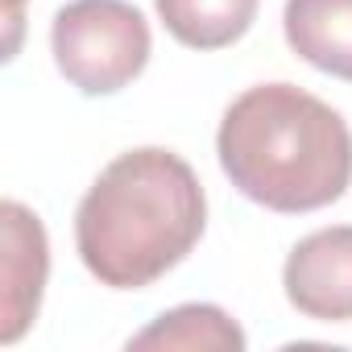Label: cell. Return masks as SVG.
Returning a JSON list of instances; mask_svg holds the SVG:
<instances>
[{
    "label": "cell",
    "instance_id": "cell-1",
    "mask_svg": "<svg viewBox=\"0 0 352 352\" xmlns=\"http://www.w3.org/2000/svg\"><path fill=\"white\" fill-rule=\"evenodd\" d=\"M208 199L199 174L170 149H129L100 170L75 212L87 274L112 290H145L204 236Z\"/></svg>",
    "mask_w": 352,
    "mask_h": 352
},
{
    "label": "cell",
    "instance_id": "cell-2",
    "mask_svg": "<svg viewBox=\"0 0 352 352\" xmlns=\"http://www.w3.org/2000/svg\"><path fill=\"white\" fill-rule=\"evenodd\" d=\"M232 187L282 216L319 212L352 183V129L319 96L294 83H261L236 96L216 133Z\"/></svg>",
    "mask_w": 352,
    "mask_h": 352
},
{
    "label": "cell",
    "instance_id": "cell-3",
    "mask_svg": "<svg viewBox=\"0 0 352 352\" xmlns=\"http://www.w3.org/2000/svg\"><path fill=\"white\" fill-rule=\"evenodd\" d=\"M54 67L83 96L129 87L149 63V25L129 0H71L50 25Z\"/></svg>",
    "mask_w": 352,
    "mask_h": 352
},
{
    "label": "cell",
    "instance_id": "cell-4",
    "mask_svg": "<svg viewBox=\"0 0 352 352\" xmlns=\"http://www.w3.org/2000/svg\"><path fill=\"white\" fill-rule=\"evenodd\" d=\"M286 298L298 315L319 323L352 319V224L302 236L282 270Z\"/></svg>",
    "mask_w": 352,
    "mask_h": 352
},
{
    "label": "cell",
    "instance_id": "cell-5",
    "mask_svg": "<svg viewBox=\"0 0 352 352\" xmlns=\"http://www.w3.org/2000/svg\"><path fill=\"white\" fill-rule=\"evenodd\" d=\"M0 224H5V270H0V340L17 344L25 336V327L38 319L42 307V286H46V270H50V253H46V228L42 220L21 208V204H5L0 208Z\"/></svg>",
    "mask_w": 352,
    "mask_h": 352
},
{
    "label": "cell",
    "instance_id": "cell-6",
    "mask_svg": "<svg viewBox=\"0 0 352 352\" xmlns=\"http://www.w3.org/2000/svg\"><path fill=\"white\" fill-rule=\"evenodd\" d=\"M282 30L302 63L352 83V0H286Z\"/></svg>",
    "mask_w": 352,
    "mask_h": 352
},
{
    "label": "cell",
    "instance_id": "cell-7",
    "mask_svg": "<svg viewBox=\"0 0 352 352\" xmlns=\"http://www.w3.org/2000/svg\"><path fill=\"white\" fill-rule=\"evenodd\" d=\"M261 0H157V17L174 42L191 50H224L249 34Z\"/></svg>",
    "mask_w": 352,
    "mask_h": 352
},
{
    "label": "cell",
    "instance_id": "cell-8",
    "mask_svg": "<svg viewBox=\"0 0 352 352\" xmlns=\"http://www.w3.org/2000/svg\"><path fill=\"white\" fill-rule=\"evenodd\" d=\"M129 348H183V352H241L245 331L228 319V311L212 302H187L157 315L145 331L129 340Z\"/></svg>",
    "mask_w": 352,
    "mask_h": 352
},
{
    "label": "cell",
    "instance_id": "cell-9",
    "mask_svg": "<svg viewBox=\"0 0 352 352\" xmlns=\"http://www.w3.org/2000/svg\"><path fill=\"white\" fill-rule=\"evenodd\" d=\"M21 9H25V0H5V21H9V54H17V42H21Z\"/></svg>",
    "mask_w": 352,
    "mask_h": 352
}]
</instances>
